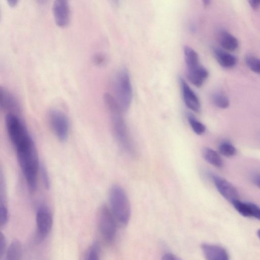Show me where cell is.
<instances>
[{
    "instance_id": "obj_16",
    "label": "cell",
    "mask_w": 260,
    "mask_h": 260,
    "mask_svg": "<svg viewBox=\"0 0 260 260\" xmlns=\"http://www.w3.org/2000/svg\"><path fill=\"white\" fill-rule=\"evenodd\" d=\"M218 38L221 46L225 51L233 52L239 47L238 39L225 30H221L219 31Z\"/></svg>"
},
{
    "instance_id": "obj_28",
    "label": "cell",
    "mask_w": 260,
    "mask_h": 260,
    "mask_svg": "<svg viewBox=\"0 0 260 260\" xmlns=\"http://www.w3.org/2000/svg\"><path fill=\"white\" fill-rule=\"evenodd\" d=\"M6 239L5 235L1 233L0 236V255L1 258L3 257V255H5V252L6 249Z\"/></svg>"
},
{
    "instance_id": "obj_34",
    "label": "cell",
    "mask_w": 260,
    "mask_h": 260,
    "mask_svg": "<svg viewBox=\"0 0 260 260\" xmlns=\"http://www.w3.org/2000/svg\"><path fill=\"white\" fill-rule=\"evenodd\" d=\"M257 235L258 238L260 239V229H259L257 232Z\"/></svg>"
},
{
    "instance_id": "obj_25",
    "label": "cell",
    "mask_w": 260,
    "mask_h": 260,
    "mask_svg": "<svg viewBox=\"0 0 260 260\" xmlns=\"http://www.w3.org/2000/svg\"><path fill=\"white\" fill-rule=\"evenodd\" d=\"M86 260H100V248L97 242L93 243L88 248Z\"/></svg>"
},
{
    "instance_id": "obj_7",
    "label": "cell",
    "mask_w": 260,
    "mask_h": 260,
    "mask_svg": "<svg viewBox=\"0 0 260 260\" xmlns=\"http://www.w3.org/2000/svg\"><path fill=\"white\" fill-rule=\"evenodd\" d=\"M36 222L39 237L43 239L47 237L51 231L53 224L52 214L47 206L42 205L38 208Z\"/></svg>"
},
{
    "instance_id": "obj_17",
    "label": "cell",
    "mask_w": 260,
    "mask_h": 260,
    "mask_svg": "<svg viewBox=\"0 0 260 260\" xmlns=\"http://www.w3.org/2000/svg\"><path fill=\"white\" fill-rule=\"evenodd\" d=\"M22 244L18 240H14L6 251L5 260H22Z\"/></svg>"
},
{
    "instance_id": "obj_22",
    "label": "cell",
    "mask_w": 260,
    "mask_h": 260,
    "mask_svg": "<svg viewBox=\"0 0 260 260\" xmlns=\"http://www.w3.org/2000/svg\"><path fill=\"white\" fill-rule=\"evenodd\" d=\"M187 119L191 128L196 134L201 135L205 133L206 126L192 115L187 114Z\"/></svg>"
},
{
    "instance_id": "obj_32",
    "label": "cell",
    "mask_w": 260,
    "mask_h": 260,
    "mask_svg": "<svg viewBox=\"0 0 260 260\" xmlns=\"http://www.w3.org/2000/svg\"><path fill=\"white\" fill-rule=\"evenodd\" d=\"M8 3L11 6H13L16 5V4L17 3V1H15V0H14V1L13 0H9V1H8Z\"/></svg>"
},
{
    "instance_id": "obj_6",
    "label": "cell",
    "mask_w": 260,
    "mask_h": 260,
    "mask_svg": "<svg viewBox=\"0 0 260 260\" xmlns=\"http://www.w3.org/2000/svg\"><path fill=\"white\" fill-rule=\"evenodd\" d=\"M50 125L56 137L60 142H64L68 138L70 124L67 116L61 111L52 109L48 113Z\"/></svg>"
},
{
    "instance_id": "obj_13",
    "label": "cell",
    "mask_w": 260,
    "mask_h": 260,
    "mask_svg": "<svg viewBox=\"0 0 260 260\" xmlns=\"http://www.w3.org/2000/svg\"><path fill=\"white\" fill-rule=\"evenodd\" d=\"M0 104L2 109L18 115L20 112V106L15 98L6 89L1 87Z\"/></svg>"
},
{
    "instance_id": "obj_31",
    "label": "cell",
    "mask_w": 260,
    "mask_h": 260,
    "mask_svg": "<svg viewBox=\"0 0 260 260\" xmlns=\"http://www.w3.org/2000/svg\"><path fill=\"white\" fill-rule=\"evenodd\" d=\"M253 183L260 188V174H256L253 177Z\"/></svg>"
},
{
    "instance_id": "obj_26",
    "label": "cell",
    "mask_w": 260,
    "mask_h": 260,
    "mask_svg": "<svg viewBox=\"0 0 260 260\" xmlns=\"http://www.w3.org/2000/svg\"><path fill=\"white\" fill-rule=\"evenodd\" d=\"M40 171L41 172L43 182L45 187L46 188H49L50 186L49 177L47 169L43 164L40 165Z\"/></svg>"
},
{
    "instance_id": "obj_29",
    "label": "cell",
    "mask_w": 260,
    "mask_h": 260,
    "mask_svg": "<svg viewBox=\"0 0 260 260\" xmlns=\"http://www.w3.org/2000/svg\"><path fill=\"white\" fill-rule=\"evenodd\" d=\"M161 260H181L179 257L171 253H167L162 257Z\"/></svg>"
},
{
    "instance_id": "obj_9",
    "label": "cell",
    "mask_w": 260,
    "mask_h": 260,
    "mask_svg": "<svg viewBox=\"0 0 260 260\" xmlns=\"http://www.w3.org/2000/svg\"><path fill=\"white\" fill-rule=\"evenodd\" d=\"M53 13L56 23L59 26H65L70 21V9L67 1L56 0L53 4Z\"/></svg>"
},
{
    "instance_id": "obj_20",
    "label": "cell",
    "mask_w": 260,
    "mask_h": 260,
    "mask_svg": "<svg viewBox=\"0 0 260 260\" xmlns=\"http://www.w3.org/2000/svg\"><path fill=\"white\" fill-rule=\"evenodd\" d=\"M211 99L214 104L219 108L226 109L229 106V99L223 92L217 91L213 92Z\"/></svg>"
},
{
    "instance_id": "obj_4",
    "label": "cell",
    "mask_w": 260,
    "mask_h": 260,
    "mask_svg": "<svg viewBox=\"0 0 260 260\" xmlns=\"http://www.w3.org/2000/svg\"><path fill=\"white\" fill-rule=\"evenodd\" d=\"M116 101L122 110L126 111L132 101V87L127 70L123 68L117 73L114 82Z\"/></svg>"
},
{
    "instance_id": "obj_24",
    "label": "cell",
    "mask_w": 260,
    "mask_h": 260,
    "mask_svg": "<svg viewBox=\"0 0 260 260\" xmlns=\"http://www.w3.org/2000/svg\"><path fill=\"white\" fill-rule=\"evenodd\" d=\"M248 67L253 72L260 74V58L248 55L245 58Z\"/></svg>"
},
{
    "instance_id": "obj_10",
    "label": "cell",
    "mask_w": 260,
    "mask_h": 260,
    "mask_svg": "<svg viewBox=\"0 0 260 260\" xmlns=\"http://www.w3.org/2000/svg\"><path fill=\"white\" fill-rule=\"evenodd\" d=\"M179 82L185 105L192 111L199 112L201 104L198 97L183 79L180 78Z\"/></svg>"
},
{
    "instance_id": "obj_8",
    "label": "cell",
    "mask_w": 260,
    "mask_h": 260,
    "mask_svg": "<svg viewBox=\"0 0 260 260\" xmlns=\"http://www.w3.org/2000/svg\"><path fill=\"white\" fill-rule=\"evenodd\" d=\"M211 177L218 191L226 200L231 203L238 199V192L230 182L215 174H211Z\"/></svg>"
},
{
    "instance_id": "obj_11",
    "label": "cell",
    "mask_w": 260,
    "mask_h": 260,
    "mask_svg": "<svg viewBox=\"0 0 260 260\" xmlns=\"http://www.w3.org/2000/svg\"><path fill=\"white\" fill-rule=\"evenodd\" d=\"M201 249L206 260H230L228 252L220 246L204 243Z\"/></svg>"
},
{
    "instance_id": "obj_18",
    "label": "cell",
    "mask_w": 260,
    "mask_h": 260,
    "mask_svg": "<svg viewBox=\"0 0 260 260\" xmlns=\"http://www.w3.org/2000/svg\"><path fill=\"white\" fill-rule=\"evenodd\" d=\"M202 155L205 160L210 164L219 168L222 167V160L215 150L209 147H205L203 150Z\"/></svg>"
},
{
    "instance_id": "obj_2",
    "label": "cell",
    "mask_w": 260,
    "mask_h": 260,
    "mask_svg": "<svg viewBox=\"0 0 260 260\" xmlns=\"http://www.w3.org/2000/svg\"><path fill=\"white\" fill-rule=\"evenodd\" d=\"M104 101L109 113L114 136L118 144L127 153L133 154L134 148L124 119L121 108L112 95L105 93Z\"/></svg>"
},
{
    "instance_id": "obj_30",
    "label": "cell",
    "mask_w": 260,
    "mask_h": 260,
    "mask_svg": "<svg viewBox=\"0 0 260 260\" xmlns=\"http://www.w3.org/2000/svg\"><path fill=\"white\" fill-rule=\"evenodd\" d=\"M248 2L250 7L254 10H257L260 7V0H250Z\"/></svg>"
},
{
    "instance_id": "obj_1",
    "label": "cell",
    "mask_w": 260,
    "mask_h": 260,
    "mask_svg": "<svg viewBox=\"0 0 260 260\" xmlns=\"http://www.w3.org/2000/svg\"><path fill=\"white\" fill-rule=\"evenodd\" d=\"M14 147L27 187L30 192H34L37 188L41 165L35 144L30 136Z\"/></svg>"
},
{
    "instance_id": "obj_27",
    "label": "cell",
    "mask_w": 260,
    "mask_h": 260,
    "mask_svg": "<svg viewBox=\"0 0 260 260\" xmlns=\"http://www.w3.org/2000/svg\"><path fill=\"white\" fill-rule=\"evenodd\" d=\"M251 217L260 220V207L256 204L249 202Z\"/></svg>"
},
{
    "instance_id": "obj_3",
    "label": "cell",
    "mask_w": 260,
    "mask_h": 260,
    "mask_svg": "<svg viewBox=\"0 0 260 260\" xmlns=\"http://www.w3.org/2000/svg\"><path fill=\"white\" fill-rule=\"evenodd\" d=\"M111 211L116 220L123 225H126L131 215V204L126 193L118 185L111 187L109 192Z\"/></svg>"
},
{
    "instance_id": "obj_23",
    "label": "cell",
    "mask_w": 260,
    "mask_h": 260,
    "mask_svg": "<svg viewBox=\"0 0 260 260\" xmlns=\"http://www.w3.org/2000/svg\"><path fill=\"white\" fill-rule=\"evenodd\" d=\"M219 152L222 155L231 157L236 153V148L229 142H223L218 147Z\"/></svg>"
},
{
    "instance_id": "obj_5",
    "label": "cell",
    "mask_w": 260,
    "mask_h": 260,
    "mask_svg": "<svg viewBox=\"0 0 260 260\" xmlns=\"http://www.w3.org/2000/svg\"><path fill=\"white\" fill-rule=\"evenodd\" d=\"M98 224L100 231L105 240L112 243L116 234V219L107 206H102L98 212Z\"/></svg>"
},
{
    "instance_id": "obj_33",
    "label": "cell",
    "mask_w": 260,
    "mask_h": 260,
    "mask_svg": "<svg viewBox=\"0 0 260 260\" xmlns=\"http://www.w3.org/2000/svg\"><path fill=\"white\" fill-rule=\"evenodd\" d=\"M203 2H204V5L205 6H207L208 5H209V4L210 3V1H204Z\"/></svg>"
},
{
    "instance_id": "obj_15",
    "label": "cell",
    "mask_w": 260,
    "mask_h": 260,
    "mask_svg": "<svg viewBox=\"0 0 260 260\" xmlns=\"http://www.w3.org/2000/svg\"><path fill=\"white\" fill-rule=\"evenodd\" d=\"M213 53L218 63L224 68H232L237 62L236 56L225 50L215 48Z\"/></svg>"
},
{
    "instance_id": "obj_12",
    "label": "cell",
    "mask_w": 260,
    "mask_h": 260,
    "mask_svg": "<svg viewBox=\"0 0 260 260\" xmlns=\"http://www.w3.org/2000/svg\"><path fill=\"white\" fill-rule=\"evenodd\" d=\"M9 219L7 203V187L5 176L2 170L0 173V225L5 226Z\"/></svg>"
},
{
    "instance_id": "obj_19",
    "label": "cell",
    "mask_w": 260,
    "mask_h": 260,
    "mask_svg": "<svg viewBox=\"0 0 260 260\" xmlns=\"http://www.w3.org/2000/svg\"><path fill=\"white\" fill-rule=\"evenodd\" d=\"M183 51L187 68L194 67L200 64L198 55L192 48L185 46L184 47Z\"/></svg>"
},
{
    "instance_id": "obj_14",
    "label": "cell",
    "mask_w": 260,
    "mask_h": 260,
    "mask_svg": "<svg viewBox=\"0 0 260 260\" xmlns=\"http://www.w3.org/2000/svg\"><path fill=\"white\" fill-rule=\"evenodd\" d=\"M209 75L207 70L200 64L187 68V77L189 81L197 87L201 86Z\"/></svg>"
},
{
    "instance_id": "obj_21",
    "label": "cell",
    "mask_w": 260,
    "mask_h": 260,
    "mask_svg": "<svg viewBox=\"0 0 260 260\" xmlns=\"http://www.w3.org/2000/svg\"><path fill=\"white\" fill-rule=\"evenodd\" d=\"M231 203L241 215L246 217H251L249 202H244L237 199L233 201Z\"/></svg>"
}]
</instances>
